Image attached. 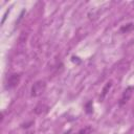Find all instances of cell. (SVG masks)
Segmentation results:
<instances>
[{
  "label": "cell",
  "mask_w": 134,
  "mask_h": 134,
  "mask_svg": "<svg viewBox=\"0 0 134 134\" xmlns=\"http://www.w3.org/2000/svg\"><path fill=\"white\" fill-rule=\"evenodd\" d=\"M46 89V82L39 80L37 82L34 83V85L31 86V90H30V95L34 97H38L40 95H42L44 93Z\"/></svg>",
  "instance_id": "1"
},
{
  "label": "cell",
  "mask_w": 134,
  "mask_h": 134,
  "mask_svg": "<svg viewBox=\"0 0 134 134\" xmlns=\"http://www.w3.org/2000/svg\"><path fill=\"white\" fill-rule=\"evenodd\" d=\"M20 74L19 73H13L7 77V82L5 85L6 89H13L15 87L18 86V84L20 83Z\"/></svg>",
  "instance_id": "2"
},
{
  "label": "cell",
  "mask_w": 134,
  "mask_h": 134,
  "mask_svg": "<svg viewBox=\"0 0 134 134\" xmlns=\"http://www.w3.org/2000/svg\"><path fill=\"white\" fill-rule=\"evenodd\" d=\"M133 91H134V87H132V86L127 87V88L124 90L122 94H121V97H120V99H119V102H118V105H119V106L125 105V104L130 99V97L132 96Z\"/></svg>",
  "instance_id": "3"
},
{
  "label": "cell",
  "mask_w": 134,
  "mask_h": 134,
  "mask_svg": "<svg viewBox=\"0 0 134 134\" xmlns=\"http://www.w3.org/2000/svg\"><path fill=\"white\" fill-rule=\"evenodd\" d=\"M111 87H112V81L107 82V83H106V85L104 86V88H103L102 92H100V95H99V100H100V102L105 99V97L107 96V94H108V92H109V90H110V88H111Z\"/></svg>",
  "instance_id": "4"
},
{
  "label": "cell",
  "mask_w": 134,
  "mask_h": 134,
  "mask_svg": "<svg viewBox=\"0 0 134 134\" xmlns=\"http://www.w3.org/2000/svg\"><path fill=\"white\" fill-rule=\"evenodd\" d=\"M47 110H48V107H47L46 105H44V104H39V105L35 108V112H36L37 114L45 113V112H47Z\"/></svg>",
  "instance_id": "5"
},
{
  "label": "cell",
  "mask_w": 134,
  "mask_h": 134,
  "mask_svg": "<svg viewBox=\"0 0 134 134\" xmlns=\"http://www.w3.org/2000/svg\"><path fill=\"white\" fill-rule=\"evenodd\" d=\"M133 28H134V23H128V24H125L120 27V31L121 32H129Z\"/></svg>",
  "instance_id": "6"
},
{
  "label": "cell",
  "mask_w": 134,
  "mask_h": 134,
  "mask_svg": "<svg viewBox=\"0 0 134 134\" xmlns=\"http://www.w3.org/2000/svg\"><path fill=\"white\" fill-rule=\"evenodd\" d=\"M92 131H93V129L91 126H86V127L82 128L81 130H79L76 134H91Z\"/></svg>",
  "instance_id": "7"
},
{
  "label": "cell",
  "mask_w": 134,
  "mask_h": 134,
  "mask_svg": "<svg viewBox=\"0 0 134 134\" xmlns=\"http://www.w3.org/2000/svg\"><path fill=\"white\" fill-rule=\"evenodd\" d=\"M85 108H86V112L87 113H91L92 112V102H88L86 104Z\"/></svg>",
  "instance_id": "8"
},
{
  "label": "cell",
  "mask_w": 134,
  "mask_h": 134,
  "mask_svg": "<svg viewBox=\"0 0 134 134\" xmlns=\"http://www.w3.org/2000/svg\"><path fill=\"white\" fill-rule=\"evenodd\" d=\"M31 125H34V121H32V120H31V121H29V122L23 124V125H22V128H24V129H27V128H29Z\"/></svg>",
  "instance_id": "9"
}]
</instances>
